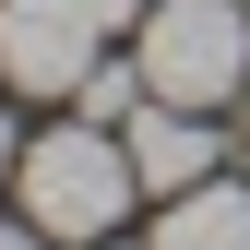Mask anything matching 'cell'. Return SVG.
I'll use <instances>...</instances> for the list:
<instances>
[{"instance_id": "10", "label": "cell", "mask_w": 250, "mask_h": 250, "mask_svg": "<svg viewBox=\"0 0 250 250\" xmlns=\"http://www.w3.org/2000/svg\"><path fill=\"white\" fill-rule=\"evenodd\" d=\"M238 131H250V119H238Z\"/></svg>"}, {"instance_id": "3", "label": "cell", "mask_w": 250, "mask_h": 250, "mask_svg": "<svg viewBox=\"0 0 250 250\" xmlns=\"http://www.w3.org/2000/svg\"><path fill=\"white\" fill-rule=\"evenodd\" d=\"M107 24L83 0H0V83L12 96H83Z\"/></svg>"}, {"instance_id": "6", "label": "cell", "mask_w": 250, "mask_h": 250, "mask_svg": "<svg viewBox=\"0 0 250 250\" xmlns=\"http://www.w3.org/2000/svg\"><path fill=\"white\" fill-rule=\"evenodd\" d=\"M83 12H96V24H107V36H119V24H143V12H155V0H83Z\"/></svg>"}, {"instance_id": "9", "label": "cell", "mask_w": 250, "mask_h": 250, "mask_svg": "<svg viewBox=\"0 0 250 250\" xmlns=\"http://www.w3.org/2000/svg\"><path fill=\"white\" fill-rule=\"evenodd\" d=\"M96 250H119V238H96Z\"/></svg>"}, {"instance_id": "4", "label": "cell", "mask_w": 250, "mask_h": 250, "mask_svg": "<svg viewBox=\"0 0 250 250\" xmlns=\"http://www.w3.org/2000/svg\"><path fill=\"white\" fill-rule=\"evenodd\" d=\"M131 167H143V203H179V191H203V179H214V131H203V107H167V96H143V107H131Z\"/></svg>"}, {"instance_id": "5", "label": "cell", "mask_w": 250, "mask_h": 250, "mask_svg": "<svg viewBox=\"0 0 250 250\" xmlns=\"http://www.w3.org/2000/svg\"><path fill=\"white\" fill-rule=\"evenodd\" d=\"M143 250H250V191L238 179H203V191H179L167 214H155Z\"/></svg>"}, {"instance_id": "2", "label": "cell", "mask_w": 250, "mask_h": 250, "mask_svg": "<svg viewBox=\"0 0 250 250\" xmlns=\"http://www.w3.org/2000/svg\"><path fill=\"white\" fill-rule=\"evenodd\" d=\"M131 60L167 107H238L250 83V12L238 0H155L131 24Z\"/></svg>"}, {"instance_id": "8", "label": "cell", "mask_w": 250, "mask_h": 250, "mask_svg": "<svg viewBox=\"0 0 250 250\" xmlns=\"http://www.w3.org/2000/svg\"><path fill=\"white\" fill-rule=\"evenodd\" d=\"M12 167H24V143H12V119H0V179H12Z\"/></svg>"}, {"instance_id": "7", "label": "cell", "mask_w": 250, "mask_h": 250, "mask_svg": "<svg viewBox=\"0 0 250 250\" xmlns=\"http://www.w3.org/2000/svg\"><path fill=\"white\" fill-rule=\"evenodd\" d=\"M0 250H48V227H36V214H24V227H0Z\"/></svg>"}, {"instance_id": "1", "label": "cell", "mask_w": 250, "mask_h": 250, "mask_svg": "<svg viewBox=\"0 0 250 250\" xmlns=\"http://www.w3.org/2000/svg\"><path fill=\"white\" fill-rule=\"evenodd\" d=\"M12 191H24V214H36L48 238L96 250V238H119V214L143 203V167H131V143H107V119H72V131L24 143Z\"/></svg>"}]
</instances>
